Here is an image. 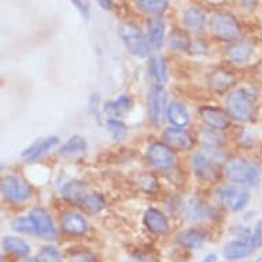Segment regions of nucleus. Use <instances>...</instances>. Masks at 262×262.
Instances as JSON below:
<instances>
[{
    "instance_id": "21",
    "label": "nucleus",
    "mask_w": 262,
    "mask_h": 262,
    "mask_svg": "<svg viewBox=\"0 0 262 262\" xmlns=\"http://www.w3.org/2000/svg\"><path fill=\"white\" fill-rule=\"evenodd\" d=\"M166 116H168L169 122L176 128H185L189 124V120H191L188 110L180 102H172L169 104Z\"/></svg>"
},
{
    "instance_id": "16",
    "label": "nucleus",
    "mask_w": 262,
    "mask_h": 262,
    "mask_svg": "<svg viewBox=\"0 0 262 262\" xmlns=\"http://www.w3.org/2000/svg\"><path fill=\"white\" fill-rule=\"evenodd\" d=\"M144 224L155 235H166L169 232L168 219L165 217L162 211H159L158 209H154V207H151L146 211Z\"/></svg>"
},
{
    "instance_id": "27",
    "label": "nucleus",
    "mask_w": 262,
    "mask_h": 262,
    "mask_svg": "<svg viewBox=\"0 0 262 262\" xmlns=\"http://www.w3.org/2000/svg\"><path fill=\"white\" fill-rule=\"evenodd\" d=\"M3 247L6 251L15 254V255H21V257H26L30 253V246L25 241L15 236L3 237Z\"/></svg>"
},
{
    "instance_id": "13",
    "label": "nucleus",
    "mask_w": 262,
    "mask_h": 262,
    "mask_svg": "<svg viewBox=\"0 0 262 262\" xmlns=\"http://www.w3.org/2000/svg\"><path fill=\"white\" fill-rule=\"evenodd\" d=\"M201 118L209 128L214 130H224L229 126V114L217 107H202L199 110Z\"/></svg>"
},
{
    "instance_id": "7",
    "label": "nucleus",
    "mask_w": 262,
    "mask_h": 262,
    "mask_svg": "<svg viewBox=\"0 0 262 262\" xmlns=\"http://www.w3.org/2000/svg\"><path fill=\"white\" fill-rule=\"evenodd\" d=\"M219 198L224 207L232 211H242L249 205L250 192L249 189L242 185H228L220 191Z\"/></svg>"
},
{
    "instance_id": "28",
    "label": "nucleus",
    "mask_w": 262,
    "mask_h": 262,
    "mask_svg": "<svg viewBox=\"0 0 262 262\" xmlns=\"http://www.w3.org/2000/svg\"><path fill=\"white\" fill-rule=\"evenodd\" d=\"M86 151V140L81 136H73L70 138L63 146L60 147L59 152L64 157H72V155H78Z\"/></svg>"
},
{
    "instance_id": "37",
    "label": "nucleus",
    "mask_w": 262,
    "mask_h": 262,
    "mask_svg": "<svg viewBox=\"0 0 262 262\" xmlns=\"http://www.w3.org/2000/svg\"><path fill=\"white\" fill-rule=\"evenodd\" d=\"M96 2L99 3V6L104 10V11H110V10L113 9L112 0H96Z\"/></svg>"
},
{
    "instance_id": "10",
    "label": "nucleus",
    "mask_w": 262,
    "mask_h": 262,
    "mask_svg": "<svg viewBox=\"0 0 262 262\" xmlns=\"http://www.w3.org/2000/svg\"><path fill=\"white\" fill-rule=\"evenodd\" d=\"M147 158L154 168L161 170L170 169L174 165V154L165 143H152L147 148Z\"/></svg>"
},
{
    "instance_id": "18",
    "label": "nucleus",
    "mask_w": 262,
    "mask_h": 262,
    "mask_svg": "<svg viewBox=\"0 0 262 262\" xmlns=\"http://www.w3.org/2000/svg\"><path fill=\"white\" fill-rule=\"evenodd\" d=\"M253 246L247 241H232L224 246V257L229 261H239L253 253Z\"/></svg>"
},
{
    "instance_id": "25",
    "label": "nucleus",
    "mask_w": 262,
    "mask_h": 262,
    "mask_svg": "<svg viewBox=\"0 0 262 262\" xmlns=\"http://www.w3.org/2000/svg\"><path fill=\"white\" fill-rule=\"evenodd\" d=\"M235 81H236L235 76L232 73H229V72H225V70H217L209 77V85L213 90L217 91L228 90L229 86H232L235 84Z\"/></svg>"
},
{
    "instance_id": "32",
    "label": "nucleus",
    "mask_w": 262,
    "mask_h": 262,
    "mask_svg": "<svg viewBox=\"0 0 262 262\" xmlns=\"http://www.w3.org/2000/svg\"><path fill=\"white\" fill-rule=\"evenodd\" d=\"M107 126L110 129V132L114 135V138L121 140L126 136V126H125L120 120H108L107 121Z\"/></svg>"
},
{
    "instance_id": "1",
    "label": "nucleus",
    "mask_w": 262,
    "mask_h": 262,
    "mask_svg": "<svg viewBox=\"0 0 262 262\" xmlns=\"http://www.w3.org/2000/svg\"><path fill=\"white\" fill-rule=\"evenodd\" d=\"M63 198L73 203L76 206L88 213V214H96L100 210H103L104 199L99 193L88 188V185L81 181H70L63 187Z\"/></svg>"
},
{
    "instance_id": "11",
    "label": "nucleus",
    "mask_w": 262,
    "mask_h": 262,
    "mask_svg": "<svg viewBox=\"0 0 262 262\" xmlns=\"http://www.w3.org/2000/svg\"><path fill=\"white\" fill-rule=\"evenodd\" d=\"M30 220L33 221L36 228V233L44 241H54L56 237V229L54 227V221L43 207H35L29 213Z\"/></svg>"
},
{
    "instance_id": "12",
    "label": "nucleus",
    "mask_w": 262,
    "mask_h": 262,
    "mask_svg": "<svg viewBox=\"0 0 262 262\" xmlns=\"http://www.w3.org/2000/svg\"><path fill=\"white\" fill-rule=\"evenodd\" d=\"M162 140L172 150L187 151L191 150L193 146L192 136L184 128H176V126L165 129L162 132Z\"/></svg>"
},
{
    "instance_id": "36",
    "label": "nucleus",
    "mask_w": 262,
    "mask_h": 262,
    "mask_svg": "<svg viewBox=\"0 0 262 262\" xmlns=\"http://www.w3.org/2000/svg\"><path fill=\"white\" fill-rule=\"evenodd\" d=\"M140 184H142V187H144V188H146L147 185H151L152 189H154L155 185H157V181H155L154 177H151L150 174H146V176H143L142 179H140Z\"/></svg>"
},
{
    "instance_id": "23",
    "label": "nucleus",
    "mask_w": 262,
    "mask_h": 262,
    "mask_svg": "<svg viewBox=\"0 0 262 262\" xmlns=\"http://www.w3.org/2000/svg\"><path fill=\"white\" fill-rule=\"evenodd\" d=\"M132 108V99L128 95H121L116 100L106 104V112L113 117V120H120L121 117L128 114Z\"/></svg>"
},
{
    "instance_id": "14",
    "label": "nucleus",
    "mask_w": 262,
    "mask_h": 262,
    "mask_svg": "<svg viewBox=\"0 0 262 262\" xmlns=\"http://www.w3.org/2000/svg\"><path fill=\"white\" fill-rule=\"evenodd\" d=\"M60 227L63 229V232L72 236H80L88 231V221H86L81 214L69 211L64 213L60 219Z\"/></svg>"
},
{
    "instance_id": "2",
    "label": "nucleus",
    "mask_w": 262,
    "mask_h": 262,
    "mask_svg": "<svg viewBox=\"0 0 262 262\" xmlns=\"http://www.w3.org/2000/svg\"><path fill=\"white\" fill-rule=\"evenodd\" d=\"M261 168L257 163L246 158H232L225 165V174L229 180L237 185L251 188L257 187L261 181Z\"/></svg>"
},
{
    "instance_id": "3",
    "label": "nucleus",
    "mask_w": 262,
    "mask_h": 262,
    "mask_svg": "<svg viewBox=\"0 0 262 262\" xmlns=\"http://www.w3.org/2000/svg\"><path fill=\"white\" fill-rule=\"evenodd\" d=\"M118 35L126 48L138 58H146L150 54V43L140 28L134 22H121L118 25Z\"/></svg>"
},
{
    "instance_id": "4",
    "label": "nucleus",
    "mask_w": 262,
    "mask_h": 262,
    "mask_svg": "<svg viewBox=\"0 0 262 262\" xmlns=\"http://www.w3.org/2000/svg\"><path fill=\"white\" fill-rule=\"evenodd\" d=\"M211 35L223 41H235L241 36V25L232 14L220 11L210 19Z\"/></svg>"
},
{
    "instance_id": "20",
    "label": "nucleus",
    "mask_w": 262,
    "mask_h": 262,
    "mask_svg": "<svg viewBox=\"0 0 262 262\" xmlns=\"http://www.w3.org/2000/svg\"><path fill=\"white\" fill-rule=\"evenodd\" d=\"M148 73L152 81L155 82V86L165 85V82L168 81V68H166V62L163 56L154 55L151 58Z\"/></svg>"
},
{
    "instance_id": "29",
    "label": "nucleus",
    "mask_w": 262,
    "mask_h": 262,
    "mask_svg": "<svg viewBox=\"0 0 262 262\" xmlns=\"http://www.w3.org/2000/svg\"><path fill=\"white\" fill-rule=\"evenodd\" d=\"M169 43H170V47L179 50V51H184L191 47V40L183 30H174L169 37Z\"/></svg>"
},
{
    "instance_id": "5",
    "label": "nucleus",
    "mask_w": 262,
    "mask_h": 262,
    "mask_svg": "<svg viewBox=\"0 0 262 262\" xmlns=\"http://www.w3.org/2000/svg\"><path fill=\"white\" fill-rule=\"evenodd\" d=\"M227 113L231 118L241 122H249L253 118V99L245 90H236L229 94L225 102Z\"/></svg>"
},
{
    "instance_id": "24",
    "label": "nucleus",
    "mask_w": 262,
    "mask_h": 262,
    "mask_svg": "<svg viewBox=\"0 0 262 262\" xmlns=\"http://www.w3.org/2000/svg\"><path fill=\"white\" fill-rule=\"evenodd\" d=\"M251 52H253V48L247 41H241V43H235L233 46L229 47L228 50V55L231 58L232 62L237 64L246 63L247 60L250 59L251 56Z\"/></svg>"
},
{
    "instance_id": "38",
    "label": "nucleus",
    "mask_w": 262,
    "mask_h": 262,
    "mask_svg": "<svg viewBox=\"0 0 262 262\" xmlns=\"http://www.w3.org/2000/svg\"><path fill=\"white\" fill-rule=\"evenodd\" d=\"M202 262H219V258H217L215 254H209Z\"/></svg>"
},
{
    "instance_id": "15",
    "label": "nucleus",
    "mask_w": 262,
    "mask_h": 262,
    "mask_svg": "<svg viewBox=\"0 0 262 262\" xmlns=\"http://www.w3.org/2000/svg\"><path fill=\"white\" fill-rule=\"evenodd\" d=\"M58 143H59V139L56 136H48L41 140H37L22 152V158L28 162H33L36 159H39L41 155L46 154L47 151L51 150L52 147H55Z\"/></svg>"
},
{
    "instance_id": "22",
    "label": "nucleus",
    "mask_w": 262,
    "mask_h": 262,
    "mask_svg": "<svg viewBox=\"0 0 262 262\" xmlns=\"http://www.w3.org/2000/svg\"><path fill=\"white\" fill-rule=\"evenodd\" d=\"M183 22L188 29L201 32L206 25V14L198 7H189L183 14Z\"/></svg>"
},
{
    "instance_id": "34",
    "label": "nucleus",
    "mask_w": 262,
    "mask_h": 262,
    "mask_svg": "<svg viewBox=\"0 0 262 262\" xmlns=\"http://www.w3.org/2000/svg\"><path fill=\"white\" fill-rule=\"evenodd\" d=\"M72 3H73L77 10L81 13V15L85 19L90 18V11H91V5H90V0H70Z\"/></svg>"
},
{
    "instance_id": "19",
    "label": "nucleus",
    "mask_w": 262,
    "mask_h": 262,
    "mask_svg": "<svg viewBox=\"0 0 262 262\" xmlns=\"http://www.w3.org/2000/svg\"><path fill=\"white\" fill-rule=\"evenodd\" d=\"M177 245L188 250L199 249L206 242V235L198 229H185L176 235Z\"/></svg>"
},
{
    "instance_id": "8",
    "label": "nucleus",
    "mask_w": 262,
    "mask_h": 262,
    "mask_svg": "<svg viewBox=\"0 0 262 262\" xmlns=\"http://www.w3.org/2000/svg\"><path fill=\"white\" fill-rule=\"evenodd\" d=\"M192 169L195 174L205 181H213L219 179L220 165L219 161L210 154L205 151H199L193 155Z\"/></svg>"
},
{
    "instance_id": "26",
    "label": "nucleus",
    "mask_w": 262,
    "mask_h": 262,
    "mask_svg": "<svg viewBox=\"0 0 262 262\" xmlns=\"http://www.w3.org/2000/svg\"><path fill=\"white\" fill-rule=\"evenodd\" d=\"M135 5L143 13L159 15L168 10L169 0H135Z\"/></svg>"
},
{
    "instance_id": "17",
    "label": "nucleus",
    "mask_w": 262,
    "mask_h": 262,
    "mask_svg": "<svg viewBox=\"0 0 262 262\" xmlns=\"http://www.w3.org/2000/svg\"><path fill=\"white\" fill-rule=\"evenodd\" d=\"M165 32H166V24L162 18H152L147 22V40L151 48L159 50L162 47L165 41Z\"/></svg>"
},
{
    "instance_id": "30",
    "label": "nucleus",
    "mask_w": 262,
    "mask_h": 262,
    "mask_svg": "<svg viewBox=\"0 0 262 262\" xmlns=\"http://www.w3.org/2000/svg\"><path fill=\"white\" fill-rule=\"evenodd\" d=\"M11 228L14 231L21 233H36V228L33 221L30 220V217H17L13 220L11 223Z\"/></svg>"
},
{
    "instance_id": "31",
    "label": "nucleus",
    "mask_w": 262,
    "mask_h": 262,
    "mask_svg": "<svg viewBox=\"0 0 262 262\" xmlns=\"http://www.w3.org/2000/svg\"><path fill=\"white\" fill-rule=\"evenodd\" d=\"M37 262H62L60 254L54 246H46L37 255Z\"/></svg>"
},
{
    "instance_id": "6",
    "label": "nucleus",
    "mask_w": 262,
    "mask_h": 262,
    "mask_svg": "<svg viewBox=\"0 0 262 262\" xmlns=\"http://www.w3.org/2000/svg\"><path fill=\"white\" fill-rule=\"evenodd\" d=\"M2 195L6 201L13 203L26 202L32 195V189L28 181L18 176H6L2 180Z\"/></svg>"
},
{
    "instance_id": "39",
    "label": "nucleus",
    "mask_w": 262,
    "mask_h": 262,
    "mask_svg": "<svg viewBox=\"0 0 262 262\" xmlns=\"http://www.w3.org/2000/svg\"><path fill=\"white\" fill-rule=\"evenodd\" d=\"M15 262H37V259H33V258H28V257H22L21 259H18Z\"/></svg>"
},
{
    "instance_id": "35",
    "label": "nucleus",
    "mask_w": 262,
    "mask_h": 262,
    "mask_svg": "<svg viewBox=\"0 0 262 262\" xmlns=\"http://www.w3.org/2000/svg\"><path fill=\"white\" fill-rule=\"evenodd\" d=\"M69 262H96L92 254L86 251H78L69 258Z\"/></svg>"
},
{
    "instance_id": "33",
    "label": "nucleus",
    "mask_w": 262,
    "mask_h": 262,
    "mask_svg": "<svg viewBox=\"0 0 262 262\" xmlns=\"http://www.w3.org/2000/svg\"><path fill=\"white\" fill-rule=\"evenodd\" d=\"M250 243H251L254 249H261L262 247V220H259L255 228H254V232L251 235Z\"/></svg>"
},
{
    "instance_id": "9",
    "label": "nucleus",
    "mask_w": 262,
    "mask_h": 262,
    "mask_svg": "<svg viewBox=\"0 0 262 262\" xmlns=\"http://www.w3.org/2000/svg\"><path fill=\"white\" fill-rule=\"evenodd\" d=\"M168 95L163 86H154L148 98V116L152 125L158 126L168 113Z\"/></svg>"
}]
</instances>
